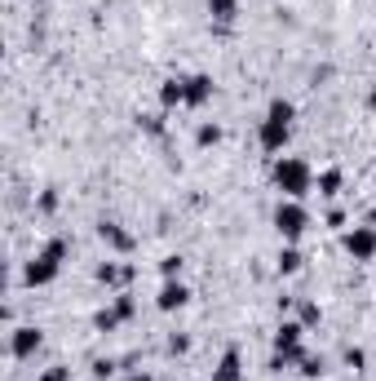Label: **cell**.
<instances>
[{"label": "cell", "instance_id": "21", "mask_svg": "<svg viewBox=\"0 0 376 381\" xmlns=\"http://www.w3.org/2000/svg\"><path fill=\"white\" fill-rule=\"evenodd\" d=\"M301 324H306V328H314V324H319V306H314V302H306V306H301Z\"/></svg>", "mask_w": 376, "mask_h": 381}, {"label": "cell", "instance_id": "8", "mask_svg": "<svg viewBox=\"0 0 376 381\" xmlns=\"http://www.w3.org/2000/svg\"><path fill=\"white\" fill-rule=\"evenodd\" d=\"M98 235L115 248V253H129V248H133V235H129L120 222H102V226H98Z\"/></svg>", "mask_w": 376, "mask_h": 381}, {"label": "cell", "instance_id": "19", "mask_svg": "<svg viewBox=\"0 0 376 381\" xmlns=\"http://www.w3.org/2000/svg\"><path fill=\"white\" fill-rule=\"evenodd\" d=\"M301 373H306V377H319V373H323V359H319V355H306V359H301Z\"/></svg>", "mask_w": 376, "mask_h": 381}, {"label": "cell", "instance_id": "20", "mask_svg": "<svg viewBox=\"0 0 376 381\" xmlns=\"http://www.w3.org/2000/svg\"><path fill=\"white\" fill-rule=\"evenodd\" d=\"M345 364H350V368H354V373H359V368L368 364V355H363L359 346H345Z\"/></svg>", "mask_w": 376, "mask_h": 381}, {"label": "cell", "instance_id": "3", "mask_svg": "<svg viewBox=\"0 0 376 381\" xmlns=\"http://www.w3.org/2000/svg\"><path fill=\"white\" fill-rule=\"evenodd\" d=\"M63 257H67V240H49L40 257H35V261H27L22 279H27V284H49V279L58 275V266H63Z\"/></svg>", "mask_w": 376, "mask_h": 381}, {"label": "cell", "instance_id": "7", "mask_svg": "<svg viewBox=\"0 0 376 381\" xmlns=\"http://www.w3.org/2000/svg\"><path fill=\"white\" fill-rule=\"evenodd\" d=\"M186 302H190V293H186V284H177V279H168L164 289H160V297H155V306H160V311H181Z\"/></svg>", "mask_w": 376, "mask_h": 381}, {"label": "cell", "instance_id": "13", "mask_svg": "<svg viewBox=\"0 0 376 381\" xmlns=\"http://www.w3.org/2000/svg\"><path fill=\"white\" fill-rule=\"evenodd\" d=\"M213 381H239V350H226V355H222V364H217Z\"/></svg>", "mask_w": 376, "mask_h": 381}, {"label": "cell", "instance_id": "23", "mask_svg": "<svg viewBox=\"0 0 376 381\" xmlns=\"http://www.w3.org/2000/svg\"><path fill=\"white\" fill-rule=\"evenodd\" d=\"M160 270H164V279H177V270H181V257H164V261H160Z\"/></svg>", "mask_w": 376, "mask_h": 381}, {"label": "cell", "instance_id": "1", "mask_svg": "<svg viewBox=\"0 0 376 381\" xmlns=\"http://www.w3.org/2000/svg\"><path fill=\"white\" fill-rule=\"evenodd\" d=\"M275 186L284 190L288 200H301V195H310V186H314V173H310V164H306V160H297V156L279 160V164H275Z\"/></svg>", "mask_w": 376, "mask_h": 381}, {"label": "cell", "instance_id": "27", "mask_svg": "<svg viewBox=\"0 0 376 381\" xmlns=\"http://www.w3.org/2000/svg\"><path fill=\"white\" fill-rule=\"evenodd\" d=\"M115 306H120V315H124V319H133V311H138V306H133V297H129V293H124V297H120V302H115Z\"/></svg>", "mask_w": 376, "mask_h": 381}, {"label": "cell", "instance_id": "29", "mask_svg": "<svg viewBox=\"0 0 376 381\" xmlns=\"http://www.w3.org/2000/svg\"><path fill=\"white\" fill-rule=\"evenodd\" d=\"M133 381H151V377H147V373H133Z\"/></svg>", "mask_w": 376, "mask_h": 381}, {"label": "cell", "instance_id": "26", "mask_svg": "<svg viewBox=\"0 0 376 381\" xmlns=\"http://www.w3.org/2000/svg\"><path fill=\"white\" fill-rule=\"evenodd\" d=\"M40 381H71V368H49Z\"/></svg>", "mask_w": 376, "mask_h": 381}, {"label": "cell", "instance_id": "12", "mask_svg": "<svg viewBox=\"0 0 376 381\" xmlns=\"http://www.w3.org/2000/svg\"><path fill=\"white\" fill-rule=\"evenodd\" d=\"M98 279H102V284H129V279H133V266H120V261H102V266H98Z\"/></svg>", "mask_w": 376, "mask_h": 381}, {"label": "cell", "instance_id": "18", "mask_svg": "<svg viewBox=\"0 0 376 381\" xmlns=\"http://www.w3.org/2000/svg\"><path fill=\"white\" fill-rule=\"evenodd\" d=\"M195 142H199V147H217V142H222V129H217V124H199Z\"/></svg>", "mask_w": 376, "mask_h": 381}, {"label": "cell", "instance_id": "2", "mask_svg": "<svg viewBox=\"0 0 376 381\" xmlns=\"http://www.w3.org/2000/svg\"><path fill=\"white\" fill-rule=\"evenodd\" d=\"M288 129H293V102L275 98L270 111H265V120H261V147H265V151H284Z\"/></svg>", "mask_w": 376, "mask_h": 381}, {"label": "cell", "instance_id": "6", "mask_svg": "<svg viewBox=\"0 0 376 381\" xmlns=\"http://www.w3.org/2000/svg\"><path fill=\"white\" fill-rule=\"evenodd\" d=\"M345 253L354 261H372L376 257V231L372 226H354V231L345 235Z\"/></svg>", "mask_w": 376, "mask_h": 381}, {"label": "cell", "instance_id": "22", "mask_svg": "<svg viewBox=\"0 0 376 381\" xmlns=\"http://www.w3.org/2000/svg\"><path fill=\"white\" fill-rule=\"evenodd\" d=\"M190 350V337H177V332H173V337H168V355H186Z\"/></svg>", "mask_w": 376, "mask_h": 381}, {"label": "cell", "instance_id": "9", "mask_svg": "<svg viewBox=\"0 0 376 381\" xmlns=\"http://www.w3.org/2000/svg\"><path fill=\"white\" fill-rule=\"evenodd\" d=\"M213 98V80L209 76H190L186 80V106H204Z\"/></svg>", "mask_w": 376, "mask_h": 381}, {"label": "cell", "instance_id": "14", "mask_svg": "<svg viewBox=\"0 0 376 381\" xmlns=\"http://www.w3.org/2000/svg\"><path fill=\"white\" fill-rule=\"evenodd\" d=\"M209 14L217 18V22H230L239 14V0H209Z\"/></svg>", "mask_w": 376, "mask_h": 381}, {"label": "cell", "instance_id": "5", "mask_svg": "<svg viewBox=\"0 0 376 381\" xmlns=\"http://www.w3.org/2000/svg\"><path fill=\"white\" fill-rule=\"evenodd\" d=\"M301 332H306V324H279V332H275V355L284 364H297V359H306V350H301Z\"/></svg>", "mask_w": 376, "mask_h": 381}, {"label": "cell", "instance_id": "25", "mask_svg": "<svg viewBox=\"0 0 376 381\" xmlns=\"http://www.w3.org/2000/svg\"><path fill=\"white\" fill-rule=\"evenodd\" d=\"M111 373H115V364H111V359H98V364H93V377H98V381H106Z\"/></svg>", "mask_w": 376, "mask_h": 381}, {"label": "cell", "instance_id": "10", "mask_svg": "<svg viewBox=\"0 0 376 381\" xmlns=\"http://www.w3.org/2000/svg\"><path fill=\"white\" fill-rule=\"evenodd\" d=\"M40 350V328H18L14 332V355L18 359H27V355Z\"/></svg>", "mask_w": 376, "mask_h": 381}, {"label": "cell", "instance_id": "28", "mask_svg": "<svg viewBox=\"0 0 376 381\" xmlns=\"http://www.w3.org/2000/svg\"><path fill=\"white\" fill-rule=\"evenodd\" d=\"M40 209H44V213L58 209V195H54V190H44V195H40Z\"/></svg>", "mask_w": 376, "mask_h": 381}, {"label": "cell", "instance_id": "16", "mask_svg": "<svg viewBox=\"0 0 376 381\" xmlns=\"http://www.w3.org/2000/svg\"><path fill=\"white\" fill-rule=\"evenodd\" d=\"M341 190V169H323L319 173V195H336Z\"/></svg>", "mask_w": 376, "mask_h": 381}, {"label": "cell", "instance_id": "11", "mask_svg": "<svg viewBox=\"0 0 376 381\" xmlns=\"http://www.w3.org/2000/svg\"><path fill=\"white\" fill-rule=\"evenodd\" d=\"M160 102L164 106H186V80H164V85H160Z\"/></svg>", "mask_w": 376, "mask_h": 381}, {"label": "cell", "instance_id": "4", "mask_svg": "<svg viewBox=\"0 0 376 381\" xmlns=\"http://www.w3.org/2000/svg\"><path fill=\"white\" fill-rule=\"evenodd\" d=\"M275 226H279V235H284V240H297V235L310 226V213L301 209L297 200H284V204L275 209Z\"/></svg>", "mask_w": 376, "mask_h": 381}, {"label": "cell", "instance_id": "15", "mask_svg": "<svg viewBox=\"0 0 376 381\" xmlns=\"http://www.w3.org/2000/svg\"><path fill=\"white\" fill-rule=\"evenodd\" d=\"M301 261H306V257H301L297 248H284V253H279V275H297Z\"/></svg>", "mask_w": 376, "mask_h": 381}, {"label": "cell", "instance_id": "24", "mask_svg": "<svg viewBox=\"0 0 376 381\" xmlns=\"http://www.w3.org/2000/svg\"><path fill=\"white\" fill-rule=\"evenodd\" d=\"M142 129H147V133H155V138H160V133H164V120H160V115H142Z\"/></svg>", "mask_w": 376, "mask_h": 381}, {"label": "cell", "instance_id": "17", "mask_svg": "<svg viewBox=\"0 0 376 381\" xmlns=\"http://www.w3.org/2000/svg\"><path fill=\"white\" fill-rule=\"evenodd\" d=\"M93 324H98V332H111L115 324H124V315H120V306H111V311H98Z\"/></svg>", "mask_w": 376, "mask_h": 381}]
</instances>
